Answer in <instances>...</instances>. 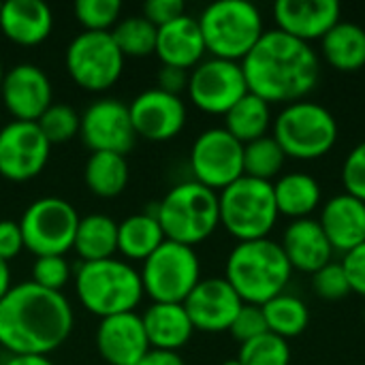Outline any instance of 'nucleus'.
Listing matches in <instances>:
<instances>
[{"instance_id":"f257e3e1","label":"nucleus","mask_w":365,"mask_h":365,"mask_svg":"<svg viewBox=\"0 0 365 365\" xmlns=\"http://www.w3.org/2000/svg\"><path fill=\"white\" fill-rule=\"evenodd\" d=\"M73 323V306L64 293L19 282L0 302V346L11 355L47 357L68 340Z\"/></svg>"},{"instance_id":"f03ea898","label":"nucleus","mask_w":365,"mask_h":365,"mask_svg":"<svg viewBox=\"0 0 365 365\" xmlns=\"http://www.w3.org/2000/svg\"><path fill=\"white\" fill-rule=\"evenodd\" d=\"M248 92L265 103L304 101L319 83V56L299 38L282 30H265L252 51L240 62Z\"/></svg>"},{"instance_id":"7ed1b4c3","label":"nucleus","mask_w":365,"mask_h":365,"mask_svg":"<svg viewBox=\"0 0 365 365\" xmlns=\"http://www.w3.org/2000/svg\"><path fill=\"white\" fill-rule=\"evenodd\" d=\"M293 267L280 246L269 237L237 242L225 265V280L244 304L263 306L284 293Z\"/></svg>"},{"instance_id":"20e7f679","label":"nucleus","mask_w":365,"mask_h":365,"mask_svg":"<svg viewBox=\"0 0 365 365\" xmlns=\"http://www.w3.org/2000/svg\"><path fill=\"white\" fill-rule=\"evenodd\" d=\"M73 282L81 306L98 319L137 312L143 299L139 272L118 257L81 263L73 274Z\"/></svg>"},{"instance_id":"39448f33","label":"nucleus","mask_w":365,"mask_h":365,"mask_svg":"<svg viewBox=\"0 0 365 365\" xmlns=\"http://www.w3.org/2000/svg\"><path fill=\"white\" fill-rule=\"evenodd\" d=\"M158 222L167 240L195 248L220 225L218 192L195 180L175 184L158 201Z\"/></svg>"},{"instance_id":"423d86ee","label":"nucleus","mask_w":365,"mask_h":365,"mask_svg":"<svg viewBox=\"0 0 365 365\" xmlns=\"http://www.w3.org/2000/svg\"><path fill=\"white\" fill-rule=\"evenodd\" d=\"M212 58L242 62L263 36V15L248 0H218L197 17Z\"/></svg>"},{"instance_id":"0eeeda50","label":"nucleus","mask_w":365,"mask_h":365,"mask_svg":"<svg viewBox=\"0 0 365 365\" xmlns=\"http://www.w3.org/2000/svg\"><path fill=\"white\" fill-rule=\"evenodd\" d=\"M218 210L220 225L237 242L265 240L280 216L274 184L248 175H242L218 192Z\"/></svg>"},{"instance_id":"6e6552de","label":"nucleus","mask_w":365,"mask_h":365,"mask_svg":"<svg viewBox=\"0 0 365 365\" xmlns=\"http://www.w3.org/2000/svg\"><path fill=\"white\" fill-rule=\"evenodd\" d=\"M272 137L289 158L314 160L336 145L338 122L327 107L312 101H297L276 115Z\"/></svg>"},{"instance_id":"1a4fd4ad","label":"nucleus","mask_w":365,"mask_h":365,"mask_svg":"<svg viewBox=\"0 0 365 365\" xmlns=\"http://www.w3.org/2000/svg\"><path fill=\"white\" fill-rule=\"evenodd\" d=\"M139 278L152 304H184L201 282V263L195 248L165 240L141 263Z\"/></svg>"},{"instance_id":"9d476101","label":"nucleus","mask_w":365,"mask_h":365,"mask_svg":"<svg viewBox=\"0 0 365 365\" xmlns=\"http://www.w3.org/2000/svg\"><path fill=\"white\" fill-rule=\"evenodd\" d=\"M79 218L73 203L62 197L34 199L17 220L24 248L34 257H66L73 250Z\"/></svg>"},{"instance_id":"9b49d317","label":"nucleus","mask_w":365,"mask_h":365,"mask_svg":"<svg viewBox=\"0 0 365 365\" xmlns=\"http://www.w3.org/2000/svg\"><path fill=\"white\" fill-rule=\"evenodd\" d=\"M124 56L111 32H79L66 47L64 66L71 79L88 92H105L118 83L124 71Z\"/></svg>"},{"instance_id":"f8f14e48","label":"nucleus","mask_w":365,"mask_h":365,"mask_svg":"<svg viewBox=\"0 0 365 365\" xmlns=\"http://www.w3.org/2000/svg\"><path fill=\"white\" fill-rule=\"evenodd\" d=\"M195 182L220 192L244 175V143L225 126L203 130L190 148Z\"/></svg>"},{"instance_id":"ddd939ff","label":"nucleus","mask_w":365,"mask_h":365,"mask_svg":"<svg viewBox=\"0 0 365 365\" xmlns=\"http://www.w3.org/2000/svg\"><path fill=\"white\" fill-rule=\"evenodd\" d=\"M190 103L212 115H225L248 94V83L240 62L222 58H203L188 77Z\"/></svg>"},{"instance_id":"4468645a","label":"nucleus","mask_w":365,"mask_h":365,"mask_svg":"<svg viewBox=\"0 0 365 365\" xmlns=\"http://www.w3.org/2000/svg\"><path fill=\"white\" fill-rule=\"evenodd\" d=\"M51 143L36 122L11 120L0 128V175L9 182H30L49 163Z\"/></svg>"},{"instance_id":"2eb2a0df","label":"nucleus","mask_w":365,"mask_h":365,"mask_svg":"<svg viewBox=\"0 0 365 365\" xmlns=\"http://www.w3.org/2000/svg\"><path fill=\"white\" fill-rule=\"evenodd\" d=\"M79 137L90 152H113L126 156L137 141L128 105L111 96L96 98L81 113Z\"/></svg>"},{"instance_id":"dca6fc26","label":"nucleus","mask_w":365,"mask_h":365,"mask_svg":"<svg viewBox=\"0 0 365 365\" xmlns=\"http://www.w3.org/2000/svg\"><path fill=\"white\" fill-rule=\"evenodd\" d=\"M128 113L137 137L154 143L175 139L186 126V103L182 96L148 88L128 103Z\"/></svg>"},{"instance_id":"f3484780","label":"nucleus","mask_w":365,"mask_h":365,"mask_svg":"<svg viewBox=\"0 0 365 365\" xmlns=\"http://www.w3.org/2000/svg\"><path fill=\"white\" fill-rule=\"evenodd\" d=\"M0 96L13 120L36 122L53 103V88L41 66L32 62H19L6 68Z\"/></svg>"},{"instance_id":"a211bd4d","label":"nucleus","mask_w":365,"mask_h":365,"mask_svg":"<svg viewBox=\"0 0 365 365\" xmlns=\"http://www.w3.org/2000/svg\"><path fill=\"white\" fill-rule=\"evenodd\" d=\"M182 306L195 331L220 334L229 331L244 302L225 278H201Z\"/></svg>"},{"instance_id":"6ab92c4d","label":"nucleus","mask_w":365,"mask_h":365,"mask_svg":"<svg viewBox=\"0 0 365 365\" xmlns=\"http://www.w3.org/2000/svg\"><path fill=\"white\" fill-rule=\"evenodd\" d=\"M94 342L98 355L109 365H137L150 351L145 327L137 312L101 319Z\"/></svg>"},{"instance_id":"aec40b11","label":"nucleus","mask_w":365,"mask_h":365,"mask_svg":"<svg viewBox=\"0 0 365 365\" xmlns=\"http://www.w3.org/2000/svg\"><path fill=\"white\" fill-rule=\"evenodd\" d=\"M340 13L338 0H278L274 4L278 30L304 43L323 38L340 21Z\"/></svg>"},{"instance_id":"412c9836","label":"nucleus","mask_w":365,"mask_h":365,"mask_svg":"<svg viewBox=\"0 0 365 365\" xmlns=\"http://www.w3.org/2000/svg\"><path fill=\"white\" fill-rule=\"evenodd\" d=\"M319 225L334 252L346 255L365 242V203L346 192L336 195L323 205Z\"/></svg>"},{"instance_id":"4be33fe9","label":"nucleus","mask_w":365,"mask_h":365,"mask_svg":"<svg viewBox=\"0 0 365 365\" xmlns=\"http://www.w3.org/2000/svg\"><path fill=\"white\" fill-rule=\"evenodd\" d=\"M53 30V11L43 0H6L0 9V32L15 45H41Z\"/></svg>"},{"instance_id":"5701e85b","label":"nucleus","mask_w":365,"mask_h":365,"mask_svg":"<svg viewBox=\"0 0 365 365\" xmlns=\"http://www.w3.org/2000/svg\"><path fill=\"white\" fill-rule=\"evenodd\" d=\"M205 41L197 17L182 15L158 28L156 56L165 66L192 71L205 58Z\"/></svg>"},{"instance_id":"b1692460","label":"nucleus","mask_w":365,"mask_h":365,"mask_svg":"<svg viewBox=\"0 0 365 365\" xmlns=\"http://www.w3.org/2000/svg\"><path fill=\"white\" fill-rule=\"evenodd\" d=\"M289 263L293 269L314 274L323 265H327L334 257V248L323 233L319 220L314 218H299L293 220L282 235L280 242Z\"/></svg>"},{"instance_id":"393cba45","label":"nucleus","mask_w":365,"mask_h":365,"mask_svg":"<svg viewBox=\"0 0 365 365\" xmlns=\"http://www.w3.org/2000/svg\"><path fill=\"white\" fill-rule=\"evenodd\" d=\"M150 349L178 353L195 334V327L182 304H152L141 314Z\"/></svg>"},{"instance_id":"a878e982","label":"nucleus","mask_w":365,"mask_h":365,"mask_svg":"<svg viewBox=\"0 0 365 365\" xmlns=\"http://www.w3.org/2000/svg\"><path fill=\"white\" fill-rule=\"evenodd\" d=\"M73 250L81 263L111 259L118 252V222L107 214H88L79 218Z\"/></svg>"},{"instance_id":"bb28decb","label":"nucleus","mask_w":365,"mask_h":365,"mask_svg":"<svg viewBox=\"0 0 365 365\" xmlns=\"http://www.w3.org/2000/svg\"><path fill=\"white\" fill-rule=\"evenodd\" d=\"M165 240L167 237L158 218L150 212L130 214L118 222V252L124 257V261L143 263Z\"/></svg>"},{"instance_id":"cd10ccee","label":"nucleus","mask_w":365,"mask_h":365,"mask_svg":"<svg viewBox=\"0 0 365 365\" xmlns=\"http://www.w3.org/2000/svg\"><path fill=\"white\" fill-rule=\"evenodd\" d=\"M321 49L334 68L342 73L359 71L365 66V30L353 21H338L321 38Z\"/></svg>"},{"instance_id":"c85d7f7f","label":"nucleus","mask_w":365,"mask_h":365,"mask_svg":"<svg viewBox=\"0 0 365 365\" xmlns=\"http://www.w3.org/2000/svg\"><path fill=\"white\" fill-rule=\"evenodd\" d=\"M130 169L122 154L113 152H90L83 165V182L88 190L101 199H113L128 186Z\"/></svg>"},{"instance_id":"c756f323","label":"nucleus","mask_w":365,"mask_h":365,"mask_svg":"<svg viewBox=\"0 0 365 365\" xmlns=\"http://www.w3.org/2000/svg\"><path fill=\"white\" fill-rule=\"evenodd\" d=\"M274 197L278 214L293 220L310 218V214L321 205V184L310 173H287L274 184Z\"/></svg>"},{"instance_id":"7c9ffc66","label":"nucleus","mask_w":365,"mask_h":365,"mask_svg":"<svg viewBox=\"0 0 365 365\" xmlns=\"http://www.w3.org/2000/svg\"><path fill=\"white\" fill-rule=\"evenodd\" d=\"M269 126H272L269 103H265L252 92H248L225 113V130H229L244 145L265 137Z\"/></svg>"},{"instance_id":"2f4dec72","label":"nucleus","mask_w":365,"mask_h":365,"mask_svg":"<svg viewBox=\"0 0 365 365\" xmlns=\"http://www.w3.org/2000/svg\"><path fill=\"white\" fill-rule=\"evenodd\" d=\"M261 308H263V314H265L267 331L274 334V336H280L284 340L304 334L308 323H310L308 306L299 297L289 295V293L276 295L274 299H269Z\"/></svg>"},{"instance_id":"473e14b6","label":"nucleus","mask_w":365,"mask_h":365,"mask_svg":"<svg viewBox=\"0 0 365 365\" xmlns=\"http://www.w3.org/2000/svg\"><path fill=\"white\" fill-rule=\"evenodd\" d=\"M111 36L124 58H148L156 53L158 28L143 15H128L120 19L113 26Z\"/></svg>"},{"instance_id":"72a5a7b5","label":"nucleus","mask_w":365,"mask_h":365,"mask_svg":"<svg viewBox=\"0 0 365 365\" xmlns=\"http://www.w3.org/2000/svg\"><path fill=\"white\" fill-rule=\"evenodd\" d=\"M284 160L287 154L269 135L244 145V175L248 178L272 182V178H276L282 171Z\"/></svg>"},{"instance_id":"f704fd0d","label":"nucleus","mask_w":365,"mask_h":365,"mask_svg":"<svg viewBox=\"0 0 365 365\" xmlns=\"http://www.w3.org/2000/svg\"><path fill=\"white\" fill-rule=\"evenodd\" d=\"M41 133L51 145L66 143L79 135L81 126V113H77L71 105L66 103H51L45 113L36 120Z\"/></svg>"},{"instance_id":"c9c22d12","label":"nucleus","mask_w":365,"mask_h":365,"mask_svg":"<svg viewBox=\"0 0 365 365\" xmlns=\"http://www.w3.org/2000/svg\"><path fill=\"white\" fill-rule=\"evenodd\" d=\"M237 359L242 365H289L291 346L284 338L274 334H263L240 346Z\"/></svg>"},{"instance_id":"e433bc0d","label":"nucleus","mask_w":365,"mask_h":365,"mask_svg":"<svg viewBox=\"0 0 365 365\" xmlns=\"http://www.w3.org/2000/svg\"><path fill=\"white\" fill-rule=\"evenodd\" d=\"M120 0H77L75 17L88 32H111L120 21Z\"/></svg>"},{"instance_id":"4c0bfd02","label":"nucleus","mask_w":365,"mask_h":365,"mask_svg":"<svg viewBox=\"0 0 365 365\" xmlns=\"http://www.w3.org/2000/svg\"><path fill=\"white\" fill-rule=\"evenodd\" d=\"M73 278V269L66 257H36L32 263V278L30 282H34L41 289L47 291H58L62 293V289L71 282Z\"/></svg>"},{"instance_id":"58836bf2","label":"nucleus","mask_w":365,"mask_h":365,"mask_svg":"<svg viewBox=\"0 0 365 365\" xmlns=\"http://www.w3.org/2000/svg\"><path fill=\"white\" fill-rule=\"evenodd\" d=\"M312 287H314L317 295L327 302L342 299L351 293L346 272H344L342 263H336V261H329L327 265H323L319 272L312 274Z\"/></svg>"},{"instance_id":"ea45409f","label":"nucleus","mask_w":365,"mask_h":365,"mask_svg":"<svg viewBox=\"0 0 365 365\" xmlns=\"http://www.w3.org/2000/svg\"><path fill=\"white\" fill-rule=\"evenodd\" d=\"M231 336L237 342H250L263 334H267V323H265V314L261 306H252V304H244L237 312V317L233 319L231 327H229Z\"/></svg>"},{"instance_id":"a19ab883","label":"nucleus","mask_w":365,"mask_h":365,"mask_svg":"<svg viewBox=\"0 0 365 365\" xmlns=\"http://www.w3.org/2000/svg\"><path fill=\"white\" fill-rule=\"evenodd\" d=\"M342 184L346 195L357 197L365 203V141L355 145L342 165Z\"/></svg>"},{"instance_id":"79ce46f5","label":"nucleus","mask_w":365,"mask_h":365,"mask_svg":"<svg viewBox=\"0 0 365 365\" xmlns=\"http://www.w3.org/2000/svg\"><path fill=\"white\" fill-rule=\"evenodd\" d=\"M148 21H152L156 28L171 24L173 19L186 15V6L182 0H148L143 4V13H141Z\"/></svg>"},{"instance_id":"37998d69","label":"nucleus","mask_w":365,"mask_h":365,"mask_svg":"<svg viewBox=\"0 0 365 365\" xmlns=\"http://www.w3.org/2000/svg\"><path fill=\"white\" fill-rule=\"evenodd\" d=\"M340 263L346 272L351 291L365 297V242L361 246L353 248L351 252H346Z\"/></svg>"},{"instance_id":"c03bdc74","label":"nucleus","mask_w":365,"mask_h":365,"mask_svg":"<svg viewBox=\"0 0 365 365\" xmlns=\"http://www.w3.org/2000/svg\"><path fill=\"white\" fill-rule=\"evenodd\" d=\"M24 250V237L17 220H0V259L11 263Z\"/></svg>"},{"instance_id":"a18cd8bd","label":"nucleus","mask_w":365,"mask_h":365,"mask_svg":"<svg viewBox=\"0 0 365 365\" xmlns=\"http://www.w3.org/2000/svg\"><path fill=\"white\" fill-rule=\"evenodd\" d=\"M188 77H190V71H184V68H178V66H160L158 75H156V88L163 90V92H169V94H175L180 96L186 88H188Z\"/></svg>"},{"instance_id":"49530a36","label":"nucleus","mask_w":365,"mask_h":365,"mask_svg":"<svg viewBox=\"0 0 365 365\" xmlns=\"http://www.w3.org/2000/svg\"><path fill=\"white\" fill-rule=\"evenodd\" d=\"M137 365H184V359L180 357V353H173V351L150 349Z\"/></svg>"},{"instance_id":"de8ad7c7","label":"nucleus","mask_w":365,"mask_h":365,"mask_svg":"<svg viewBox=\"0 0 365 365\" xmlns=\"http://www.w3.org/2000/svg\"><path fill=\"white\" fill-rule=\"evenodd\" d=\"M2 365H53L45 355H9Z\"/></svg>"},{"instance_id":"09e8293b","label":"nucleus","mask_w":365,"mask_h":365,"mask_svg":"<svg viewBox=\"0 0 365 365\" xmlns=\"http://www.w3.org/2000/svg\"><path fill=\"white\" fill-rule=\"evenodd\" d=\"M11 267H9V263L6 261H2L0 259V302L4 299V295L11 291Z\"/></svg>"},{"instance_id":"8fccbe9b","label":"nucleus","mask_w":365,"mask_h":365,"mask_svg":"<svg viewBox=\"0 0 365 365\" xmlns=\"http://www.w3.org/2000/svg\"><path fill=\"white\" fill-rule=\"evenodd\" d=\"M4 73H6V68H4V64H2V60H0V86H2V79H4Z\"/></svg>"},{"instance_id":"3c124183","label":"nucleus","mask_w":365,"mask_h":365,"mask_svg":"<svg viewBox=\"0 0 365 365\" xmlns=\"http://www.w3.org/2000/svg\"><path fill=\"white\" fill-rule=\"evenodd\" d=\"M220 365H242V361H240V359H227L225 364Z\"/></svg>"},{"instance_id":"603ef678","label":"nucleus","mask_w":365,"mask_h":365,"mask_svg":"<svg viewBox=\"0 0 365 365\" xmlns=\"http://www.w3.org/2000/svg\"><path fill=\"white\" fill-rule=\"evenodd\" d=\"M0 9H2V2H0Z\"/></svg>"}]
</instances>
